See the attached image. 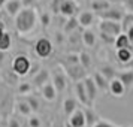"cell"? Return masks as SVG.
I'll return each instance as SVG.
<instances>
[{"label": "cell", "mask_w": 133, "mask_h": 127, "mask_svg": "<svg viewBox=\"0 0 133 127\" xmlns=\"http://www.w3.org/2000/svg\"><path fill=\"white\" fill-rule=\"evenodd\" d=\"M48 81H51V73H49V70L48 69H45V67H41V69L33 75V78H31V84H33L35 88H39V90H41Z\"/></svg>", "instance_id": "obj_9"}, {"label": "cell", "mask_w": 133, "mask_h": 127, "mask_svg": "<svg viewBox=\"0 0 133 127\" xmlns=\"http://www.w3.org/2000/svg\"><path fill=\"white\" fill-rule=\"evenodd\" d=\"M39 23L42 24L43 29H46V27L51 24V14H49V12H42V14H39Z\"/></svg>", "instance_id": "obj_31"}, {"label": "cell", "mask_w": 133, "mask_h": 127, "mask_svg": "<svg viewBox=\"0 0 133 127\" xmlns=\"http://www.w3.org/2000/svg\"><path fill=\"white\" fill-rule=\"evenodd\" d=\"M27 124H29V127H42V121L37 115H30Z\"/></svg>", "instance_id": "obj_34"}, {"label": "cell", "mask_w": 133, "mask_h": 127, "mask_svg": "<svg viewBox=\"0 0 133 127\" xmlns=\"http://www.w3.org/2000/svg\"><path fill=\"white\" fill-rule=\"evenodd\" d=\"M93 76V79H94V82H96L97 88H99V91H108V84L109 81L105 76H103L102 73L99 72V70H96V72L91 75Z\"/></svg>", "instance_id": "obj_23"}, {"label": "cell", "mask_w": 133, "mask_h": 127, "mask_svg": "<svg viewBox=\"0 0 133 127\" xmlns=\"http://www.w3.org/2000/svg\"><path fill=\"white\" fill-rule=\"evenodd\" d=\"M5 31H6V29H5V24H3V23L0 21V37H2V35H3Z\"/></svg>", "instance_id": "obj_43"}, {"label": "cell", "mask_w": 133, "mask_h": 127, "mask_svg": "<svg viewBox=\"0 0 133 127\" xmlns=\"http://www.w3.org/2000/svg\"><path fill=\"white\" fill-rule=\"evenodd\" d=\"M51 127H66V124H63V123H58V121H54V124Z\"/></svg>", "instance_id": "obj_44"}, {"label": "cell", "mask_w": 133, "mask_h": 127, "mask_svg": "<svg viewBox=\"0 0 133 127\" xmlns=\"http://www.w3.org/2000/svg\"><path fill=\"white\" fill-rule=\"evenodd\" d=\"M5 54H6L5 51H0V64L3 63V60H5Z\"/></svg>", "instance_id": "obj_45"}, {"label": "cell", "mask_w": 133, "mask_h": 127, "mask_svg": "<svg viewBox=\"0 0 133 127\" xmlns=\"http://www.w3.org/2000/svg\"><path fill=\"white\" fill-rule=\"evenodd\" d=\"M117 60L120 61L121 64H129L133 60V52L132 48H120L117 49Z\"/></svg>", "instance_id": "obj_20"}, {"label": "cell", "mask_w": 133, "mask_h": 127, "mask_svg": "<svg viewBox=\"0 0 133 127\" xmlns=\"http://www.w3.org/2000/svg\"><path fill=\"white\" fill-rule=\"evenodd\" d=\"M33 49H35V54H36L37 58H48V57H51L52 51H54V43L51 42V39L42 36L36 39Z\"/></svg>", "instance_id": "obj_3"}, {"label": "cell", "mask_w": 133, "mask_h": 127, "mask_svg": "<svg viewBox=\"0 0 133 127\" xmlns=\"http://www.w3.org/2000/svg\"><path fill=\"white\" fill-rule=\"evenodd\" d=\"M76 2H82V0H76Z\"/></svg>", "instance_id": "obj_47"}, {"label": "cell", "mask_w": 133, "mask_h": 127, "mask_svg": "<svg viewBox=\"0 0 133 127\" xmlns=\"http://www.w3.org/2000/svg\"><path fill=\"white\" fill-rule=\"evenodd\" d=\"M79 63L87 69V70H91L93 69V58L88 52H81L79 54Z\"/></svg>", "instance_id": "obj_28"}, {"label": "cell", "mask_w": 133, "mask_h": 127, "mask_svg": "<svg viewBox=\"0 0 133 127\" xmlns=\"http://www.w3.org/2000/svg\"><path fill=\"white\" fill-rule=\"evenodd\" d=\"M11 46H12V36H11L9 31H5L0 37V51L8 52L11 49Z\"/></svg>", "instance_id": "obj_25"}, {"label": "cell", "mask_w": 133, "mask_h": 127, "mask_svg": "<svg viewBox=\"0 0 133 127\" xmlns=\"http://www.w3.org/2000/svg\"><path fill=\"white\" fill-rule=\"evenodd\" d=\"M84 85H85V90H87V94H88V99H90V102L94 105L97 99V94H99V88H97L96 82H94V79L93 76H85L84 78Z\"/></svg>", "instance_id": "obj_13"}, {"label": "cell", "mask_w": 133, "mask_h": 127, "mask_svg": "<svg viewBox=\"0 0 133 127\" xmlns=\"http://www.w3.org/2000/svg\"><path fill=\"white\" fill-rule=\"evenodd\" d=\"M37 23H39V14L36 9L23 6V9L15 17V30L23 36L30 35L37 27Z\"/></svg>", "instance_id": "obj_1"}, {"label": "cell", "mask_w": 133, "mask_h": 127, "mask_svg": "<svg viewBox=\"0 0 133 127\" xmlns=\"http://www.w3.org/2000/svg\"><path fill=\"white\" fill-rule=\"evenodd\" d=\"M79 63V54H67L64 55V63L61 64H76Z\"/></svg>", "instance_id": "obj_33"}, {"label": "cell", "mask_w": 133, "mask_h": 127, "mask_svg": "<svg viewBox=\"0 0 133 127\" xmlns=\"http://www.w3.org/2000/svg\"><path fill=\"white\" fill-rule=\"evenodd\" d=\"M35 2H36V0H23V6L35 8Z\"/></svg>", "instance_id": "obj_40"}, {"label": "cell", "mask_w": 133, "mask_h": 127, "mask_svg": "<svg viewBox=\"0 0 133 127\" xmlns=\"http://www.w3.org/2000/svg\"><path fill=\"white\" fill-rule=\"evenodd\" d=\"M24 97L27 99L29 105H30L31 109H33V112H37V111H39V108H41V105H39V100H37L36 97L30 96V94H27V96H24Z\"/></svg>", "instance_id": "obj_32"}, {"label": "cell", "mask_w": 133, "mask_h": 127, "mask_svg": "<svg viewBox=\"0 0 133 127\" xmlns=\"http://www.w3.org/2000/svg\"><path fill=\"white\" fill-rule=\"evenodd\" d=\"M99 36H100V39H102L105 43H108V45H114V42H115V37L114 36L106 35V33H102V31H99Z\"/></svg>", "instance_id": "obj_35"}, {"label": "cell", "mask_w": 133, "mask_h": 127, "mask_svg": "<svg viewBox=\"0 0 133 127\" xmlns=\"http://www.w3.org/2000/svg\"><path fill=\"white\" fill-rule=\"evenodd\" d=\"M78 108H79L78 99H73V97H66V99H64V102H63V112H64L66 117L73 114Z\"/></svg>", "instance_id": "obj_19"}, {"label": "cell", "mask_w": 133, "mask_h": 127, "mask_svg": "<svg viewBox=\"0 0 133 127\" xmlns=\"http://www.w3.org/2000/svg\"><path fill=\"white\" fill-rule=\"evenodd\" d=\"M85 114V121H87V127H93L97 121L100 120V115L97 114L93 106H82Z\"/></svg>", "instance_id": "obj_18"}, {"label": "cell", "mask_w": 133, "mask_h": 127, "mask_svg": "<svg viewBox=\"0 0 133 127\" xmlns=\"http://www.w3.org/2000/svg\"><path fill=\"white\" fill-rule=\"evenodd\" d=\"M99 72L102 73L108 81H111L112 78L117 76V72H118V70H115V67H112L111 64H102V66L99 67Z\"/></svg>", "instance_id": "obj_26"}, {"label": "cell", "mask_w": 133, "mask_h": 127, "mask_svg": "<svg viewBox=\"0 0 133 127\" xmlns=\"http://www.w3.org/2000/svg\"><path fill=\"white\" fill-rule=\"evenodd\" d=\"M97 29L102 33H106V35H111V36L117 37L118 35L123 33V27H121L120 21H111V19H100L99 24H97Z\"/></svg>", "instance_id": "obj_6"}, {"label": "cell", "mask_w": 133, "mask_h": 127, "mask_svg": "<svg viewBox=\"0 0 133 127\" xmlns=\"http://www.w3.org/2000/svg\"><path fill=\"white\" fill-rule=\"evenodd\" d=\"M111 6V3H109L108 0H93L90 3V8L91 11H94V12H102V11H105V9H108V8Z\"/></svg>", "instance_id": "obj_27"}, {"label": "cell", "mask_w": 133, "mask_h": 127, "mask_svg": "<svg viewBox=\"0 0 133 127\" xmlns=\"http://www.w3.org/2000/svg\"><path fill=\"white\" fill-rule=\"evenodd\" d=\"M123 8L127 12H133V0H123Z\"/></svg>", "instance_id": "obj_37"}, {"label": "cell", "mask_w": 133, "mask_h": 127, "mask_svg": "<svg viewBox=\"0 0 133 127\" xmlns=\"http://www.w3.org/2000/svg\"><path fill=\"white\" fill-rule=\"evenodd\" d=\"M39 69H41V66H39V64H35V63H31V67H30V72H29V75H35V73H36Z\"/></svg>", "instance_id": "obj_39"}, {"label": "cell", "mask_w": 133, "mask_h": 127, "mask_svg": "<svg viewBox=\"0 0 133 127\" xmlns=\"http://www.w3.org/2000/svg\"><path fill=\"white\" fill-rule=\"evenodd\" d=\"M8 127H23V126L17 118H9L8 120Z\"/></svg>", "instance_id": "obj_38"}, {"label": "cell", "mask_w": 133, "mask_h": 127, "mask_svg": "<svg viewBox=\"0 0 133 127\" xmlns=\"http://www.w3.org/2000/svg\"><path fill=\"white\" fill-rule=\"evenodd\" d=\"M33 84L31 82H19L18 84V94H21V96H27V94H30L31 91H33Z\"/></svg>", "instance_id": "obj_30"}, {"label": "cell", "mask_w": 133, "mask_h": 127, "mask_svg": "<svg viewBox=\"0 0 133 127\" xmlns=\"http://www.w3.org/2000/svg\"><path fill=\"white\" fill-rule=\"evenodd\" d=\"M93 127H118V126H115V124H112V123L105 121V120H102V118H100V120L97 121V123H96Z\"/></svg>", "instance_id": "obj_36"}, {"label": "cell", "mask_w": 133, "mask_h": 127, "mask_svg": "<svg viewBox=\"0 0 133 127\" xmlns=\"http://www.w3.org/2000/svg\"><path fill=\"white\" fill-rule=\"evenodd\" d=\"M15 111H17V114L23 115V117H30L33 114V109H31V106L29 105V102H27V99L24 96L19 97L15 102Z\"/></svg>", "instance_id": "obj_15"}, {"label": "cell", "mask_w": 133, "mask_h": 127, "mask_svg": "<svg viewBox=\"0 0 133 127\" xmlns=\"http://www.w3.org/2000/svg\"><path fill=\"white\" fill-rule=\"evenodd\" d=\"M81 29V25H79V21H78V17H69L66 19V23L63 25V33H72V31H76Z\"/></svg>", "instance_id": "obj_22"}, {"label": "cell", "mask_w": 133, "mask_h": 127, "mask_svg": "<svg viewBox=\"0 0 133 127\" xmlns=\"http://www.w3.org/2000/svg\"><path fill=\"white\" fill-rule=\"evenodd\" d=\"M126 91L127 90H126V87H124V84H123V82H121L117 76L109 81V84H108V93L112 97H123L124 94H126Z\"/></svg>", "instance_id": "obj_11"}, {"label": "cell", "mask_w": 133, "mask_h": 127, "mask_svg": "<svg viewBox=\"0 0 133 127\" xmlns=\"http://www.w3.org/2000/svg\"><path fill=\"white\" fill-rule=\"evenodd\" d=\"M117 78L124 84L126 90H132L133 88V69L118 70V72H117Z\"/></svg>", "instance_id": "obj_16"}, {"label": "cell", "mask_w": 133, "mask_h": 127, "mask_svg": "<svg viewBox=\"0 0 133 127\" xmlns=\"http://www.w3.org/2000/svg\"><path fill=\"white\" fill-rule=\"evenodd\" d=\"M6 2H8V0H0V9H2V8L6 5Z\"/></svg>", "instance_id": "obj_46"}, {"label": "cell", "mask_w": 133, "mask_h": 127, "mask_svg": "<svg viewBox=\"0 0 133 127\" xmlns=\"http://www.w3.org/2000/svg\"><path fill=\"white\" fill-rule=\"evenodd\" d=\"M96 33L91 30V29H84L82 30V43H84L85 46H88V48H93L94 45H96Z\"/></svg>", "instance_id": "obj_21"}, {"label": "cell", "mask_w": 133, "mask_h": 127, "mask_svg": "<svg viewBox=\"0 0 133 127\" xmlns=\"http://www.w3.org/2000/svg\"><path fill=\"white\" fill-rule=\"evenodd\" d=\"M124 33H127V36H129V41H130V43H132V46H133V25L127 31H124Z\"/></svg>", "instance_id": "obj_41"}, {"label": "cell", "mask_w": 133, "mask_h": 127, "mask_svg": "<svg viewBox=\"0 0 133 127\" xmlns=\"http://www.w3.org/2000/svg\"><path fill=\"white\" fill-rule=\"evenodd\" d=\"M41 94H42L43 100H46V102H55L58 91H57V88L54 87V84H52L51 81H48V82L41 88Z\"/></svg>", "instance_id": "obj_14"}, {"label": "cell", "mask_w": 133, "mask_h": 127, "mask_svg": "<svg viewBox=\"0 0 133 127\" xmlns=\"http://www.w3.org/2000/svg\"><path fill=\"white\" fill-rule=\"evenodd\" d=\"M114 46L115 49H120V48H133L130 41H129V36H127V33H121L118 36L115 37V42H114Z\"/></svg>", "instance_id": "obj_24"}, {"label": "cell", "mask_w": 133, "mask_h": 127, "mask_svg": "<svg viewBox=\"0 0 133 127\" xmlns=\"http://www.w3.org/2000/svg\"><path fill=\"white\" fill-rule=\"evenodd\" d=\"M60 66L64 69L67 78L70 81H73V82L82 81L85 76H88V70L81 63H76V64H60Z\"/></svg>", "instance_id": "obj_4"}, {"label": "cell", "mask_w": 133, "mask_h": 127, "mask_svg": "<svg viewBox=\"0 0 133 127\" xmlns=\"http://www.w3.org/2000/svg\"><path fill=\"white\" fill-rule=\"evenodd\" d=\"M11 66H12V72L17 76H27L31 67V60L24 54H18L14 57Z\"/></svg>", "instance_id": "obj_2"}, {"label": "cell", "mask_w": 133, "mask_h": 127, "mask_svg": "<svg viewBox=\"0 0 133 127\" xmlns=\"http://www.w3.org/2000/svg\"><path fill=\"white\" fill-rule=\"evenodd\" d=\"M73 91H75V96H76V99H78V102L81 103L82 106H93V103H91L90 99H88L87 90H85L84 79H82V81H78V82H75V85H73Z\"/></svg>", "instance_id": "obj_8"}, {"label": "cell", "mask_w": 133, "mask_h": 127, "mask_svg": "<svg viewBox=\"0 0 133 127\" xmlns=\"http://www.w3.org/2000/svg\"><path fill=\"white\" fill-rule=\"evenodd\" d=\"M132 25H133V12H126L124 14V17H123V19H121L123 31H127Z\"/></svg>", "instance_id": "obj_29"}, {"label": "cell", "mask_w": 133, "mask_h": 127, "mask_svg": "<svg viewBox=\"0 0 133 127\" xmlns=\"http://www.w3.org/2000/svg\"><path fill=\"white\" fill-rule=\"evenodd\" d=\"M67 75L64 72V69L61 66L55 67L54 70L51 72V82L54 84V87L57 88L58 93H63V91H66L67 88Z\"/></svg>", "instance_id": "obj_5"}, {"label": "cell", "mask_w": 133, "mask_h": 127, "mask_svg": "<svg viewBox=\"0 0 133 127\" xmlns=\"http://www.w3.org/2000/svg\"><path fill=\"white\" fill-rule=\"evenodd\" d=\"M60 14L64 18L75 17V15L78 14V3H76V0H61Z\"/></svg>", "instance_id": "obj_10"}, {"label": "cell", "mask_w": 133, "mask_h": 127, "mask_svg": "<svg viewBox=\"0 0 133 127\" xmlns=\"http://www.w3.org/2000/svg\"><path fill=\"white\" fill-rule=\"evenodd\" d=\"M96 18H97V15H96V12H93V11H81L79 15H78L79 25H81L82 29H90L91 25L94 24Z\"/></svg>", "instance_id": "obj_12"}, {"label": "cell", "mask_w": 133, "mask_h": 127, "mask_svg": "<svg viewBox=\"0 0 133 127\" xmlns=\"http://www.w3.org/2000/svg\"><path fill=\"white\" fill-rule=\"evenodd\" d=\"M124 11L123 9H120V8H112L109 6L108 9H105V11H102V12H97V18L99 19H111V21H120L123 19V17H124Z\"/></svg>", "instance_id": "obj_7"}, {"label": "cell", "mask_w": 133, "mask_h": 127, "mask_svg": "<svg viewBox=\"0 0 133 127\" xmlns=\"http://www.w3.org/2000/svg\"><path fill=\"white\" fill-rule=\"evenodd\" d=\"M55 41L57 42H63V35L61 33H55Z\"/></svg>", "instance_id": "obj_42"}, {"label": "cell", "mask_w": 133, "mask_h": 127, "mask_svg": "<svg viewBox=\"0 0 133 127\" xmlns=\"http://www.w3.org/2000/svg\"><path fill=\"white\" fill-rule=\"evenodd\" d=\"M5 11L9 17H17V14L23 9V0H8L6 5H5Z\"/></svg>", "instance_id": "obj_17"}]
</instances>
